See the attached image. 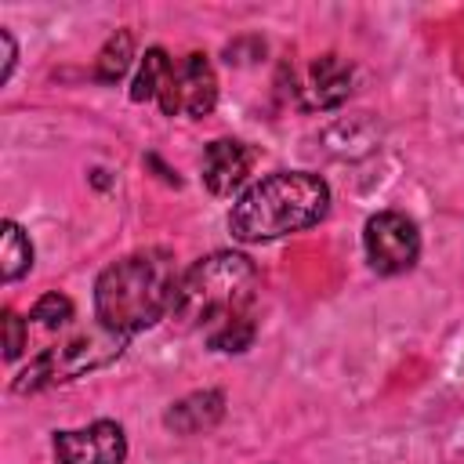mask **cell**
<instances>
[{"mask_svg": "<svg viewBox=\"0 0 464 464\" xmlns=\"http://www.w3.org/2000/svg\"><path fill=\"white\" fill-rule=\"evenodd\" d=\"M178 290V268L167 250H138L112 261L94 283L98 323L120 337L149 330L170 315Z\"/></svg>", "mask_w": 464, "mask_h": 464, "instance_id": "2", "label": "cell"}, {"mask_svg": "<svg viewBox=\"0 0 464 464\" xmlns=\"http://www.w3.org/2000/svg\"><path fill=\"white\" fill-rule=\"evenodd\" d=\"M25 348V323L14 312H4V359L14 362Z\"/></svg>", "mask_w": 464, "mask_h": 464, "instance_id": "15", "label": "cell"}, {"mask_svg": "<svg viewBox=\"0 0 464 464\" xmlns=\"http://www.w3.org/2000/svg\"><path fill=\"white\" fill-rule=\"evenodd\" d=\"M29 268H33V243H29V236L14 221H4V228H0V276H4V283H14Z\"/></svg>", "mask_w": 464, "mask_h": 464, "instance_id": "11", "label": "cell"}, {"mask_svg": "<svg viewBox=\"0 0 464 464\" xmlns=\"http://www.w3.org/2000/svg\"><path fill=\"white\" fill-rule=\"evenodd\" d=\"M330 210V188L319 174L279 170L250 185L228 210V232L239 243H268L312 228Z\"/></svg>", "mask_w": 464, "mask_h": 464, "instance_id": "3", "label": "cell"}, {"mask_svg": "<svg viewBox=\"0 0 464 464\" xmlns=\"http://www.w3.org/2000/svg\"><path fill=\"white\" fill-rule=\"evenodd\" d=\"M221 413H225V395L221 392H196V395L174 402L167 410L163 424L174 428V431H181V435H192V431H203V428L218 424Z\"/></svg>", "mask_w": 464, "mask_h": 464, "instance_id": "9", "label": "cell"}, {"mask_svg": "<svg viewBox=\"0 0 464 464\" xmlns=\"http://www.w3.org/2000/svg\"><path fill=\"white\" fill-rule=\"evenodd\" d=\"M33 319H36L40 326H47V330L69 326V319H72V301H69L65 294L51 290V294H44V297L33 304Z\"/></svg>", "mask_w": 464, "mask_h": 464, "instance_id": "14", "label": "cell"}, {"mask_svg": "<svg viewBox=\"0 0 464 464\" xmlns=\"http://www.w3.org/2000/svg\"><path fill=\"white\" fill-rule=\"evenodd\" d=\"M0 44H4V65H0V80H7V76H11V69H14V40H11V33H7V29H0Z\"/></svg>", "mask_w": 464, "mask_h": 464, "instance_id": "16", "label": "cell"}, {"mask_svg": "<svg viewBox=\"0 0 464 464\" xmlns=\"http://www.w3.org/2000/svg\"><path fill=\"white\" fill-rule=\"evenodd\" d=\"M362 246L370 257V268L381 276H399L417 265L420 254V232L417 225L399 210H381L362 228Z\"/></svg>", "mask_w": 464, "mask_h": 464, "instance_id": "5", "label": "cell"}, {"mask_svg": "<svg viewBox=\"0 0 464 464\" xmlns=\"http://www.w3.org/2000/svg\"><path fill=\"white\" fill-rule=\"evenodd\" d=\"M127 439L116 420H94L80 431H54V464H123Z\"/></svg>", "mask_w": 464, "mask_h": 464, "instance_id": "7", "label": "cell"}, {"mask_svg": "<svg viewBox=\"0 0 464 464\" xmlns=\"http://www.w3.org/2000/svg\"><path fill=\"white\" fill-rule=\"evenodd\" d=\"M312 105L334 109L352 94V65H344L337 54H323L312 65Z\"/></svg>", "mask_w": 464, "mask_h": 464, "instance_id": "10", "label": "cell"}, {"mask_svg": "<svg viewBox=\"0 0 464 464\" xmlns=\"http://www.w3.org/2000/svg\"><path fill=\"white\" fill-rule=\"evenodd\" d=\"M127 337L105 330L98 323L94 334H76L54 348H47L44 355H36L14 381V392H36V388H47V384H62V381H72L87 370H98L105 362H112L120 352H123Z\"/></svg>", "mask_w": 464, "mask_h": 464, "instance_id": "4", "label": "cell"}, {"mask_svg": "<svg viewBox=\"0 0 464 464\" xmlns=\"http://www.w3.org/2000/svg\"><path fill=\"white\" fill-rule=\"evenodd\" d=\"M156 102L167 116H192V120L207 116L218 105V76H214L210 58L192 51L181 62H174Z\"/></svg>", "mask_w": 464, "mask_h": 464, "instance_id": "6", "label": "cell"}, {"mask_svg": "<svg viewBox=\"0 0 464 464\" xmlns=\"http://www.w3.org/2000/svg\"><path fill=\"white\" fill-rule=\"evenodd\" d=\"M130 51H134L130 33H127V29L112 33V36H109V44H105V47H102V54H98L94 76H98L102 83H116V80L127 72V65H130Z\"/></svg>", "mask_w": 464, "mask_h": 464, "instance_id": "13", "label": "cell"}, {"mask_svg": "<svg viewBox=\"0 0 464 464\" xmlns=\"http://www.w3.org/2000/svg\"><path fill=\"white\" fill-rule=\"evenodd\" d=\"M257 268L243 254L199 257L174 290L170 319L181 330L203 334L214 352H246L254 344Z\"/></svg>", "mask_w": 464, "mask_h": 464, "instance_id": "1", "label": "cell"}, {"mask_svg": "<svg viewBox=\"0 0 464 464\" xmlns=\"http://www.w3.org/2000/svg\"><path fill=\"white\" fill-rule=\"evenodd\" d=\"M254 167V152L236 138H218L203 149V181L214 196H232Z\"/></svg>", "mask_w": 464, "mask_h": 464, "instance_id": "8", "label": "cell"}, {"mask_svg": "<svg viewBox=\"0 0 464 464\" xmlns=\"http://www.w3.org/2000/svg\"><path fill=\"white\" fill-rule=\"evenodd\" d=\"M170 65H174V62L167 58L163 47H149L145 58H141V65H138V76H134V83H130V98H134V102L160 98V91H163V83H167V76H170Z\"/></svg>", "mask_w": 464, "mask_h": 464, "instance_id": "12", "label": "cell"}]
</instances>
